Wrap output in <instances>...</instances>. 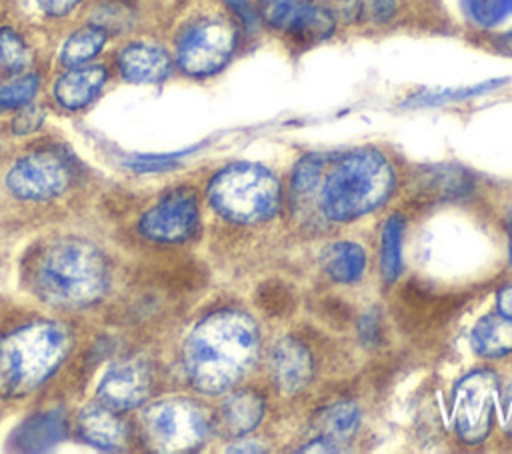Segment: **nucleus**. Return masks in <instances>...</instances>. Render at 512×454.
Segmentation results:
<instances>
[{"label":"nucleus","instance_id":"f257e3e1","mask_svg":"<svg viewBox=\"0 0 512 454\" xmlns=\"http://www.w3.org/2000/svg\"><path fill=\"white\" fill-rule=\"evenodd\" d=\"M394 190V170L376 150L308 154L296 168V204L312 208L328 222H350L386 202Z\"/></svg>","mask_w":512,"mask_h":454},{"label":"nucleus","instance_id":"f03ea898","mask_svg":"<svg viewBox=\"0 0 512 454\" xmlns=\"http://www.w3.org/2000/svg\"><path fill=\"white\" fill-rule=\"evenodd\" d=\"M258 328L238 310L206 316L184 344V366L190 382L202 392L230 388L254 362Z\"/></svg>","mask_w":512,"mask_h":454},{"label":"nucleus","instance_id":"7ed1b4c3","mask_svg":"<svg viewBox=\"0 0 512 454\" xmlns=\"http://www.w3.org/2000/svg\"><path fill=\"white\" fill-rule=\"evenodd\" d=\"M32 286L50 304L84 306L106 286V262L84 240L66 238L50 244L32 262Z\"/></svg>","mask_w":512,"mask_h":454},{"label":"nucleus","instance_id":"20e7f679","mask_svg":"<svg viewBox=\"0 0 512 454\" xmlns=\"http://www.w3.org/2000/svg\"><path fill=\"white\" fill-rule=\"evenodd\" d=\"M68 330L54 322L28 324L0 342V394L22 396L40 386L64 360Z\"/></svg>","mask_w":512,"mask_h":454},{"label":"nucleus","instance_id":"39448f33","mask_svg":"<svg viewBox=\"0 0 512 454\" xmlns=\"http://www.w3.org/2000/svg\"><path fill=\"white\" fill-rule=\"evenodd\" d=\"M210 204L232 222L256 224L270 220L282 200L278 178L264 166L236 162L220 170L208 186Z\"/></svg>","mask_w":512,"mask_h":454},{"label":"nucleus","instance_id":"423d86ee","mask_svg":"<svg viewBox=\"0 0 512 454\" xmlns=\"http://www.w3.org/2000/svg\"><path fill=\"white\" fill-rule=\"evenodd\" d=\"M148 442L162 452H188L198 448L208 432L202 408L184 398H172L150 406L144 416Z\"/></svg>","mask_w":512,"mask_h":454},{"label":"nucleus","instance_id":"0eeeda50","mask_svg":"<svg viewBox=\"0 0 512 454\" xmlns=\"http://www.w3.org/2000/svg\"><path fill=\"white\" fill-rule=\"evenodd\" d=\"M498 398V378L488 370H476L464 376L452 396V418L456 432L468 444L482 442L492 426Z\"/></svg>","mask_w":512,"mask_h":454},{"label":"nucleus","instance_id":"6e6552de","mask_svg":"<svg viewBox=\"0 0 512 454\" xmlns=\"http://www.w3.org/2000/svg\"><path fill=\"white\" fill-rule=\"evenodd\" d=\"M236 32L218 18L200 20L180 40L178 64L190 76H208L220 70L234 52Z\"/></svg>","mask_w":512,"mask_h":454},{"label":"nucleus","instance_id":"1a4fd4ad","mask_svg":"<svg viewBox=\"0 0 512 454\" xmlns=\"http://www.w3.org/2000/svg\"><path fill=\"white\" fill-rule=\"evenodd\" d=\"M198 226L196 196L188 188L166 194L140 220V232L156 242H182L194 234Z\"/></svg>","mask_w":512,"mask_h":454},{"label":"nucleus","instance_id":"9d476101","mask_svg":"<svg viewBox=\"0 0 512 454\" xmlns=\"http://www.w3.org/2000/svg\"><path fill=\"white\" fill-rule=\"evenodd\" d=\"M6 182L18 198L42 200L60 194L68 186L70 170L56 154L38 152L16 162Z\"/></svg>","mask_w":512,"mask_h":454},{"label":"nucleus","instance_id":"9b49d317","mask_svg":"<svg viewBox=\"0 0 512 454\" xmlns=\"http://www.w3.org/2000/svg\"><path fill=\"white\" fill-rule=\"evenodd\" d=\"M266 22L296 38L316 42L332 34L334 18L312 0H262Z\"/></svg>","mask_w":512,"mask_h":454},{"label":"nucleus","instance_id":"f8f14e48","mask_svg":"<svg viewBox=\"0 0 512 454\" xmlns=\"http://www.w3.org/2000/svg\"><path fill=\"white\" fill-rule=\"evenodd\" d=\"M152 374L146 362L128 360L112 366L98 386L100 402L114 408L126 410L138 406L150 392Z\"/></svg>","mask_w":512,"mask_h":454},{"label":"nucleus","instance_id":"ddd939ff","mask_svg":"<svg viewBox=\"0 0 512 454\" xmlns=\"http://www.w3.org/2000/svg\"><path fill=\"white\" fill-rule=\"evenodd\" d=\"M270 366L276 384L286 392H294L306 386L314 370L310 352L294 338H282L274 346Z\"/></svg>","mask_w":512,"mask_h":454},{"label":"nucleus","instance_id":"4468645a","mask_svg":"<svg viewBox=\"0 0 512 454\" xmlns=\"http://www.w3.org/2000/svg\"><path fill=\"white\" fill-rule=\"evenodd\" d=\"M78 430L86 442L104 450H118L128 438L126 424L106 404L86 406L78 416Z\"/></svg>","mask_w":512,"mask_h":454},{"label":"nucleus","instance_id":"2eb2a0df","mask_svg":"<svg viewBox=\"0 0 512 454\" xmlns=\"http://www.w3.org/2000/svg\"><path fill=\"white\" fill-rule=\"evenodd\" d=\"M120 72L130 82H160L170 74V58L148 44H132L120 52Z\"/></svg>","mask_w":512,"mask_h":454},{"label":"nucleus","instance_id":"dca6fc26","mask_svg":"<svg viewBox=\"0 0 512 454\" xmlns=\"http://www.w3.org/2000/svg\"><path fill=\"white\" fill-rule=\"evenodd\" d=\"M106 80V70L102 66L74 68L58 78L54 86L56 100L70 110L86 106L102 88Z\"/></svg>","mask_w":512,"mask_h":454},{"label":"nucleus","instance_id":"f3484780","mask_svg":"<svg viewBox=\"0 0 512 454\" xmlns=\"http://www.w3.org/2000/svg\"><path fill=\"white\" fill-rule=\"evenodd\" d=\"M472 346L480 356L498 358L512 352V318L506 314H488L472 328Z\"/></svg>","mask_w":512,"mask_h":454},{"label":"nucleus","instance_id":"a211bd4d","mask_svg":"<svg viewBox=\"0 0 512 454\" xmlns=\"http://www.w3.org/2000/svg\"><path fill=\"white\" fill-rule=\"evenodd\" d=\"M322 268L336 282H358L366 270L364 248L354 242H334L322 254Z\"/></svg>","mask_w":512,"mask_h":454},{"label":"nucleus","instance_id":"6ab92c4d","mask_svg":"<svg viewBox=\"0 0 512 454\" xmlns=\"http://www.w3.org/2000/svg\"><path fill=\"white\" fill-rule=\"evenodd\" d=\"M64 436V422L56 412H44L28 418L14 432V448L26 452H38L54 446Z\"/></svg>","mask_w":512,"mask_h":454},{"label":"nucleus","instance_id":"aec40b11","mask_svg":"<svg viewBox=\"0 0 512 454\" xmlns=\"http://www.w3.org/2000/svg\"><path fill=\"white\" fill-rule=\"evenodd\" d=\"M224 422L230 432L246 434L264 416V400L254 392H238L224 402Z\"/></svg>","mask_w":512,"mask_h":454},{"label":"nucleus","instance_id":"412c9836","mask_svg":"<svg viewBox=\"0 0 512 454\" xmlns=\"http://www.w3.org/2000/svg\"><path fill=\"white\" fill-rule=\"evenodd\" d=\"M358 424H360V410L354 402H336L328 406L318 418V426L322 428L320 436L328 438L336 446L346 442L356 432Z\"/></svg>","mask_w":512,"mask_h":454},{"label":"nucleus","instance_id":"4be33fe9","mask_svg":"<svg viewBox=\"0 0 512 454\" xmlns=\"http://www.w3.org/2000/svg\"><path fill=\"white\" fill-rule=\"evenodd\" d=\"M402 234H404V220L400 216H390L382 228V252H380V270L388 284L398 278L402 268Z\"/></svg>","mask_w":512,"mask_h":454},{"label":"nucleus","instance_id":"5701e85b","mask_svg":"<svg viewBox=\"0 0 512 454\" xmlns=\"http://www.w3.org/2000/svg\"><path fill=\"white\" fill-rule=\"evenodd\" d=\"M104 42H106V34L98 26L78 30L66 40L62 54H60L62 62L68 66H80L86 60H90L92 56H96L102 50Z\"/></svg>","mask_w":512,"mask_h":454},{"label":"nucleus","instance_id":"b1692460","mask_svg":"<svg viewBox=\"0 0 512 454\" xmlns=\"http://www.w3.org/2000/svg\"><path fill=\"white\" fill-rule=\"evenodd\" d=\"M506 80H488L476 86H466V88H450V90H436V92H428V94H418L410 100H406L404 106H434V104H444V102H452V100H462V98H470L482 92H488L500 84H504Z\"/></svg>","mask_w":512,"mask_h":454},{"label":"nucleus","instance_id":"393cba45","mask_svg":"<svg viewBox=\"0 0 512 454\" xmlns=\"http://www.w3.org/2000/svg\"><path fill=\"white\" fill-rule=\"evenodd\" d=\"M462 6L480 26H496L512 16V0H462Z\"/></svg>","mask_w":512,"mask_h":454},{"label":"nucleus","instance_id":"a878e982","mask_svg":"<svg viewBox=\"0 0 512 454\" xmlns=\"http://www.w3.org/2000/svg\"><path fill=\"white\" fill-rule=\"evenodd\" d=\"M38 90V76L28 74L10 84L0 86V110L18 108L26 104Z\"/></svg>","mask_w":512,"mask_h":454},{"label":"nucleus","instance_id":"bb28decb","mask_svg":"<svg viewBox=\"0 0 512 454\" xmlns=\"http://www.w3.org/2000/svg\"><path fill=\"white\" fill-rule=\"evenodd\" d=\"M0 58L10 70H20L30 60L24 40L10 28L0 30Z\"/></svg>","mask_w":512,"mask_h":454},{"label":"nucleus","instance_id":"cd10ccee","mask_svg":"<svg viewBox=\"0 0 512 454\" xmlns=\"http://www.w3.org/2000/svg\"><path fill=\"white\" fill-rule=\"evenodd\" d=\"M186 152L180 154H148V156H136L132 160H128L126 164L136 170V172H158V170H166L172 168L176 164V160L180 156H184Z\"/></svg>","mask_w":512,"mask_h":454},{"label":"nucleus","instance_id":"c85d7f7f","mask_svg":"<svg viewBox=\"0 0 512 454\" xmlns=\"http://www.w3.org/2000/svg\"><path fill=\"white\" fill-rule=\"evenodd\" d=\"M42 122V112L36 106H28L24 110H20V114L14 118V132L18 134H28L32 130H36Z\"/></svg>","mask_w":512,"mask_h":454},{"label":"nucleus","instance_id":"c756f323","mask_svg":"<svg viewBox=\"0 0 512 454\" xmlns=\"http://www.w3.org/2000/svg\"><path fill=\"white\" fill-rule=\"evenodd\" d=\"M38 4L42 6L44 12L60 16V14H66L68 10H72L78 4V0H38Z\"/></svg>","mask_w":512,"mask_h":454},{"label":"nucleus","instance_id":"7c9ffc66","mask_svg":"<svg viewBox=\"0 0 512 454\" xmlns=\"http://www.w3.org/2000/svg\"><path fill=\"white\" fill-rule=\"evenodd\" d=\"M228 2V6L242 18V22L246 24V26H254L256 24V14L252 12V8H250V4L246 2V0H226Z\"/></svg>","mask_w":512,"mask_h":454},{"label":"nucleus","instance_id":"2f4dec72","mask_svg":"<svg viewBox=\"0 0 512 454\" xmlns=\"http://www.w3.org/2000/svg\"><path fill=\"white\" fill-rule=\"evenodd\" d=\"M372 12H374V18L378 20L390 18L394 12V0H372Z\"/></svg>","mask_w":512,"mask_h":454},{"label":"nucleus","instance_id":"473e14b6","mask_svg":"<svg viewBox=\"0 0 512 454\" xmlns=\"http://www.w3.org/2000/svg\"><path fill=\"white\" fill-rule=\"evenodd\" d=\"M376 334H378V324H376V318H374V314H366V318L362 320V324H360V336H362V340H376Z\"/></svg>","mask_w":512,"mask_h":454},{"label":"nucleus","instance_id":"72a5a7b5","mask_svg":"<svg viewBox=\"0 0 512 454\" xmlns=\"http://www.w3.org/2000/svg\"><path fill=\"white\" fill-rule=\"evenodd\" d=\"M498 308L502 314L510 316L512 318V284L504 286L500 292H498Z\"/></svg>","mask_w":512,"mask_h":454},{"label":"nucleus","instance_id":"f704fd0d","mask_svg":"<svg viewBox=\"0 0 512 454\" xmlns=\"http://www.w3.org/2000/svg\"><path fill=\"white\" fill-rule=\"evenodd\" d=\"M504 426L512 434V386H510V390L506 394V400H504Z\"/></svg>","mask_w":512,"mask_h":454},{"label":"nucleus","instance_id":"c9c22d12","mask_svg":"<svg viewBox=\"0 0 512 454\" xmlns=\"http://www.w3.org/2000/svg\"><path fill=\"white\" fill-rule=\"evenodd\" d=\"M508 252H510V262H512V208L508 212Z\"/></svg>","mask_w":512,"mask_h":454}]
</instances>
